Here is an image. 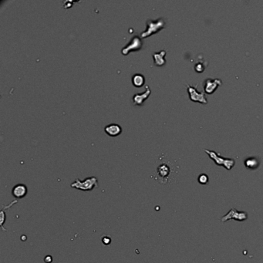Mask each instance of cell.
Instances as JSON below:
<instances>
[{
    "instance_id": "6da1fadb",
    "label": "cell",
    "mask_w": 263,
    "mask_h": 263,
    "mask_svg": "<svg viewBox=\"0 0 263 263\" xmlns=\"http://www.w3.org/2000/svg\"><path fill=\"white\" fill-rule=\"evenodd\" d=\"M177 168L168 159L161 157L160 163L154 171V178L161 185H169L177 177Z\"/></svg>"
},
{
    "instance_id": "7a4b0ae2",
    "label": "cell",
    "mask_w": 263,
    "mask_h": 263,
    "mask_svg": "<svg viewBox=\"0 0 263 263\" xmlns=\"http://www.w3.org/2000/svg\"><path fill=\"white\" fill-rule=\"evenodd\" d=\"M146 25H147V29L143 33H141V38H147L154 33H158L160 30L165 28V21L163 18H159L156 20L148 19L146 22Z\"/></svg>"
},
{
    "instance_id": "3957f363",
    "label": "cell",
    "mask_w": 263,
    "mask_h": 263,
    "mask_svg": "<svg viewBox=\"0 0 263 263\" xmlns=\"http://www.w3.org/2000/svg\"><path fill=\"white\" fill-rule=\"evenodd\" d=\"M70 187L76 189L81 190L83 191H90L94 190L95 188H98V179L96 177H87L85 180L81 181L79 178H77L72 184Z\"/></svg>"
},
{
    "instance_id": "277c9868",
    "label": "cell",
    "mask_w": 263,
    "mask_h": 263,
    "mask_svg": "<svg viewBox=\"0 0 263 263\" xmlns=\"http://www.w3.org/2000/svg\"><path fill=\"white\" fill-rule=\"evenodd\" d=\"M205 151L209 155L210 157L216 163L217 165H223L228 170L232 169L234 167V165H235V161L234 159L225 158V157L219 156L218 153H217L215 151H213V150H209L205 149Z\"/></svg>"
},
{
    "instance_id": "5b68a950",
    "label": "cell",
    "mask_w": 263,
    "mask_h": 263,
    "mask_svg": "<svg viewBox=\"0 0 263 263\" xmlns=\"http://www.w3.org/2000/svg\"><path fill=\"white\" fill-rule=\"evenodd\" d=\"M143 46V42L141 41V37L138 36H133V39L121 50V53L124 55H127V54L132 51H138L141 50V47Z\"/></svg>"
},
{
    "instance_id": "8992f818",
    "label": "cell",
    "mask_w": 263,
    "mask_h": 263,
    "mask_svg": "<svg viewBox=\"0 0 263 263\" xmlns=\"http://www.w3.org/2000/svg\"><path fill=\"white\" fill-rule=\"evenodd\" d=\"M187 86H188V92L189 94L191 100L194 102H199V103H204V104L208 103V100L205 98V93L198 92L196 87L191 86V85H188Z\"/></svg>"
},
{
    "instance_id": "52a82bcc",
    "label": "cell",
    "mask_w": 263,
    "mask_h": 263,
    "mask_svg": "<svg viewBox=\"0 0 263 263\" xmlns=\"http://www.w3.org/2000/svg\"><path fill=\"white\" fill-rule=\"evenodd\" d=\"M221 84L222 82L219 79H206L204 82V90L206 94H212Z\"/></svg>"
},
{
    "instance_id": "ba28073f",
    "label": "cell",
    "mask_w": 263,
    "mask_h": 263,
    "mask_svg": "<svg viewBox=\"0 0 263 263\" xmlns=\"http://www.w3.org/2000/svg\"><path fill=\"white\" fill-rule=\"evenodd\" d=\"M248 218V215L246 212H238L236 211V209L235 208H232L230 212L228 213V215H225L224 217H222L221 219V221H226L228 220H230L232 218H234L235 220H238V221H243V220H246Z\"/></svg>"
},
{
    "instance_id": "9c48e42d",
    "label": "cell",
    "mask_w": 263,
    "mask_h": 263,
    "mask_svg": "<svg viewBox=\"0 0 263 263\" xmlns=\"http://www.w3.org/2000/svg\"><path fill=\"white\" fill-rule=\"evenodd\" d=\"M27 192H28V189H27L26 185L23 184H18L15 185L12 190V194L16 199L23 198L26 196Z\"/></svg>"
},
{
    "instance_id": "30bf717a",
    "label": "cell",
    "mask_w": 263,
    "mask_h": 263,
    "mask_svg": "<svg viewBox=\"0 0 263 263\" xmlns=\"http://www.w3.org/2000/svg\"><path fill=\"white\" fill-rule=\"evenodd\" d=\"M151 94L149 86H146L145 92L142 94H136L133 96V102L135 105L137 106H142L144 104V102L149 97V96Z\"/></svg>"
},
{
    "instance_id": "8fae6325",
    "label": "cell",
    "mask_w": 263,
    "mask_h": 263,
    "mask_svg": "<svg viewBox=\"0 0 263 263\" xmlns=\"http://www.w3.org/2000/svg\"><path fill=\"white\" fill-rule=\"evenodd\" d=\"M104 131L110 137H117L121 134L122 128L117 124H110L104 127Z\"/></svg>"
},
{
    "instance_id": "7c38bea8",
    "label": "cell",
    "mask_w": 263,
    "mask_h": 263,
    "mask_svg": "<svg viewBox=\"0 0 263 263\" xmlns=\"http://www.w3.org/2000/svg\"><path fill=\"white\" fill-rule=\"evenodd\" d=\"M166 55V50H163L161 51L158 52V53H154L153 54V63L156 66H161L165 64V57Z\"/></svg>"
},
{
    "instance_id": "4fadbf2b",
    "label": "cell",
    "mask_w": 263,
    "mask_h": 263,
    "mask_svg": "<svg viewBox=\"0 0 263 263\" xmlns=\"http://www.w3.org/2000/svg\"><path fill=\"white\" fill-rule=\"evenodd\" d=\"M260 162L255 157H251L245 161V165L248 169L255 170L258 168Z\"/></svg>"
},
{
    "instance_id": "5bb4252c",
    "label": "cell",
    "mask_w": 263,
    "mask_h": 263,
    "mask_svg": "<svg viewBox=\"0 0 263 263\" xmlns=\"http://www.w3.org/2000/svg\"><path fill=\"white\" fill-rule=\"evenodd\" d=\"M144 83H145V79L142 74H133V76L132 77V83L133 84V86H137V87H141V86H144Z\"/></svg>"
},
{
    "instance_id": "9a60e30c",
    "label": "cell",
    "mask_w": 263,
    "mask_h": 263,
    "mask_svg": "<svg viewBox=\"0 0 263 263\" xmlns=\"http://www.w3.org/2000/svg\"><path fill=\"white\" fill-rule=\"evenodd\" d=\"M0 214H1V215H0V222H1V227H2V229H3V230L6 231L3 228L4 222H5L6 218V214H5V209H4V208H2V210H1V212H0Z\"/></svg>"
},
{
    "instance_id": "2e32d148",
    "label": "cell",
    "mask_w": 263,
    "mask_h": 263,
    "mask_svg": "<svg viewBox=\"0 0 263 263\" xmlns=\"http://www.w3.org/2000/svg\"><path fill=\"white\" fill-rule=\"evenodd\" d=\"M198 181L199 183L202 184V185H205V184H207L208 181V175H206V174H201V175L198 177Z\"/></svg>"
},
{
    "instance_id": "e0dca14e",
    "label": "cell",
    "mask_w": 263,
    "mask_h": 263,
    "mask_svg": "<svg viewBox=\"0 0 263 263\" xmlns=\"http://www.w3.org/2000/svg\"><path fill=\"white\" fill-rule=\"evenodd\" d=\"M102 242L103 243V245H109L111 242V238L110 236H103L102 238Z\"/></svg>"
},
{
    "instance_id": "ac0fdd59",
    "label": "cell",
    "mask_w": 263,
    "mask_h": 263,
    "mask_svg": "<svg viewBox=\"0 0 263 263\" xmlns=\"http://www.w3.org/2000/svg\"><path fill=\"white\" fill-rule=\"evenodd\" d=\"M194 70L197 71V73H201L203 72L204 70H205V66L201 64V63H197L194 66Z\"/></svg>"
},
{
    "instance_id": "d6986e66",
    "label": "cell",
    "mask_w": 263,
    "mask_h": 263,
    "mask_svg": "<svg viewBox=\"0 0 263 263\" xmlns=\"http://www.w3.org/2000/svg\"><path fill=\"white\" fill-rule=\"evenodd\" d=\"M44 261H45L46 263H51L52 261H53V258H52L51 255H46L45 258H44Z\"/></svg>"
}]
</instances>
